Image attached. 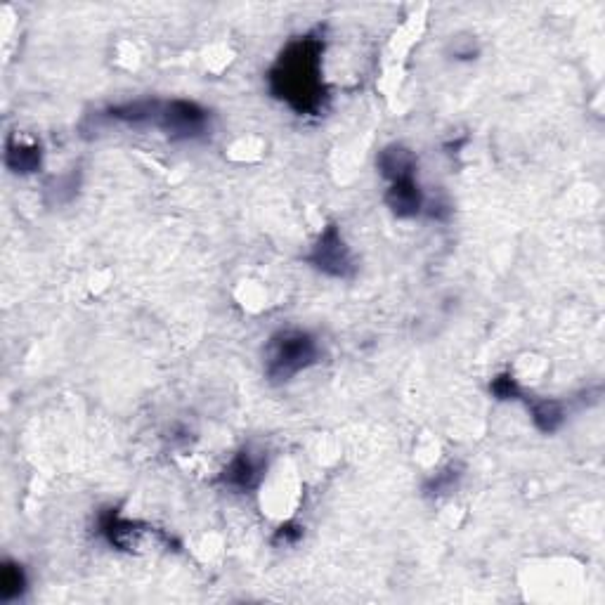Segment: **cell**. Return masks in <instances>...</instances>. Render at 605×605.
Instances as JSON below:
<instances>
[{"instance_id":"7c38bea8","label":"cell","mask_w":605,"mask_h":605,"mask_svg":"<svg viewBox=\"0 0 605 605\" xmlns=\"http://www.w3.org/2000/svg\"><path fill=\"white\" fill-rule=\"evenodd\" d=\"M490 390H492L494 398H499V400H518V398H523V390H520L518 381L513 379L511 374H499L497 379H492Z\"/></svg>"},{"instance_id":"ba28073f","label":"cell","mask_w":605,"mask_h":605,"mask_svg":"<svg viewBox=\"0 0 605 605\" xmlns=\"http://www.w3.org/2000/svg\"><path fill=\"white\" fill-rule=\"evenodd\" d=\"M376 164H379V171L383 173V178H388L390 182L414 178V171H416L414 154L402 145H390L383 149L379 159H376Z\"/></svg>"},{"instance_id":"7a4b0ae2","label":"cell","mask_w":605,"mask_h":605,"mask_svg":"<svg viewBox=\"0 0 605 605\" xmlns=\"http://www.w3.org/2000/svg\"><path fill=\"white\" fill-rule=\"evenodd\" d=\"M317 357H320V348L308 331H279L265 348V374L272 381H289L303 369L312 367Z\"/></svg>"},{"instance_id":"8992f818","label":"cell","mask_w":605,"mask_h":605,"mask_svg":"<svg viewBox=\"0 0 605 605\" xmlns=\"http://www.w3.org/2000/svg\"><path fill=\"white\" fill-rule=\"evenodd\" d=\"M100 532L107 537V542L116 546V549H140L145 544L147 537L156 535L159 530L154 528H142L140 523H133V520H123L116 511H107L100 518Z\"/></svg>"},{"instance_id":"30bf717a","label":"cell","mask_w":605,"mask_h":605,"mask_svg":"<svg viewBox=\"0 0 605 605\" xmlns=\"http://www.w3.org/2000/svg\"><path fill=\"white\" fill-rule=\"evenodd\" d=\"M5 164L15 173H34L41 166V147L22 145V142H8Z\"/></svg>"},{"instance_id":"5b68a950","label":"cell","mask_w":605,"mask_h":605,"mask_svg":"<svg viewBox=\"0 0 605 605\" xmlns=\"http://www.w3.org/2000/svg\"><path fill=\"white\" fill-rule=\"evenodd\" d=\"M265 476V457L253 454L251 450H242L234 457L230 464L225 466V471L220 473V483L232 490L249 492L253 487L260 485V480Z\"/></svg>"},{"instance_id":"277c9868","label":"cell","mask_w":605,"mask_h":605,"mask_svg":"<svg viewBox=\"0 0 605 605\" xmlns=\"http://www.w3.org/2000/svg\"><path fill=\"white\" fill-rule=\"evenodd\" d=\"M308 260L317 270H322L324 275L336 279H350L357 270L353 251H350V246L343 242L341 232H338L336 225H329L327 230L320 234L317 244L312 246Z\"/></svg>"},{"instance_id":"6da1fadb","label":"cell","mask_w":605,"mask_h":605,"mask_svg":"<svg viewBox=\"0 0 605 605\" xmlns=\"http://www.w3.org/2000/svg\"><path fill=\"white\" fill-rule=\"evenodd\" d=\"M322 50L324 43L320 38L305 36L291 43L270 71L272 93L301 114L320 112L327 97L320 71Z\"/></svg>"},{"instance_id":"52a82bcc","label":"cell","mask_w":605,"mask_h":605,"mask_svg":"<svg viewBox=\"0 0 605 605\" xmlns=\"http://www.w3.org/2000/svg\"><path fill=\"white\" fill-rule=\"evenodd\" d=\"M386 204L398 218H414L424 208V194L414 178L390 182V190L386 194Z\"/></svg>"},{"instance_id":"9c48e42d","label":"cell","mask_w":605,"mask_h":605,"mask_svg":"<svg viewBox=\"0 0 605 605\" xmlns=\"http://www.w3.org/2000/svg\"><path fill=\"white\" fill-rule=\"evenodd\" d=\"M528 407H530V416H532V421H535V426L544 433L558 431L565 421L563 405L556 400H530Z\"/></svg>"},{"instance_id":"8fae6325","label":"cell","mask_w":605,"mask_h":605,"mask_svg":"<svg viewBox=\"0 0 605 605\" xmlns=\"http://www.w3.org/2000/svg\"><path fill=\"white\" fill-rule=\"evenodd\" d=\"M26 589V575L22 565L17 563H3L0 568V598L3 601H15L24 594Z\"/></svg>"},{"instance_id":"3957f363","label":"cell","mask_w":605,"mask_h":605,"mask_svg":"<svg viewBox=\"0 0 605 605\" xmlns=\"http://www.w3.org/2000/svg\"><path fill=\"white\" fill-rule=\"evenodd\" d=\"M152 126L161 128L166 135L175 140H194L208 130V112L201 109L197 102L156 100V112Z\"/></svg>"}]
</instances>
